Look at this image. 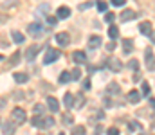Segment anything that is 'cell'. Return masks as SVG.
I'll use <instances>...</instances> for the list:
<instances>
[{
  "label": "cell",
  "instance_id": "6da1fadb",
  "mask_svg": "<svg viewBox=\"0 0 155 135\" xmlns=\"http://www.w3.org/2000/svg\"><path fill=\"white\" fill-rule=\"evenodd\" d=\"M31 124L36 128H52L54 126V119L52 117H41V115H35L31 119Z\"/></svg>",
  "mask_w": 155,
  "mask_h": 135
},
{
  "label": "cell",
  "instance_id": "7a4b0ae2",
  "mask_svg": "<svg viewBox=\"0 0 155 135\" xmlns=\"http://www.w3.org/2000/svg\"><path fill=\"white\" fill-rule=\"evenodd\" d=\"M27 33H29V36H33V38H43L47 33H45V27L38 24V22H33V24H29L27 25Z\"/></svg>",
  "mask_w": 155,
  "mask_h": 135
},
{
  "label": "cell",
  "instance_id": "3957f363",
  "mask_svg": "<svg viewBox=\"0 0 155 135\" xmlns=\"http://www.w3.org/2000/svg\"><path fill=\"white\" fill-rule=\"evenodd\" d=\"M11 119H13L15 124H22V123L27 121V114H25L24 108H15V110L11 112Z\"/></svg>",
  "mask_w": 155,
  "mask_h": 135
},
{
  "label": "cell",
  "instance_id": "277c9868",
  "mask_svg": "<svg viewBox=\"0 0 155 135\" xmlns=\"http://www.w3.org/2000/svg\"><path fill=\"white\" fill-rule=\"evenodd\" d=\"M60 56H61V52H60L58 49H51V47H49V49H47V52H45L43 63H47V65H49V63H54Z\"/></svg>",
  "mask_w": 155,
  "mask_h": 135
},
{
  "label": "cell",
  "instance_id": "5b68a950",
  "mask_svg": "<svg viewBox=\"0 0 155 135\" xmlns=\"http://www.w3.org/2000/svg\"><path fill=\"white\" fill-rule=\"evenodd\" d=\"M144 59H146V67L148 70H155V56L152 49H146L144 50Z\"/></svg>",
  "mask_w": 155,
  "mask_h": 135
},
{
  "label": "cell",
  "instance_id": "8992f818",
  "mask_svg": "<svg viewBox=\"0 0 155 135\" xmlns=\"http://www.w3.org/2000/svg\"><path fill=\"white\" fill-rule=\"evenodd\" d=\"M38 52H40L38 45H31V47H27V50H25V59H27V61H35V58L38 56Z\"/></svg>",
  "mask_w": 155,
  "mask_h": 135
},
{
  "label": "cell",
  "instance_id": "52a82bcc",
  "mask_svg": "<svg viewBox=\"0 0 155 135\" xmlns=\"http://www.w3.org/2000/svg\"><path fill=\"white\" fill-rule=\"evenodd\" d=\"M135 16H137V13L134 9H123L119 18H121V22H130V20H135Z\"/></svg>",
  "mask_w": 155,
  "mask_h": 135
},
{
  "label": "cell",
  "instance_id": "ba28073f",
  "mask_svg": "<svg viewBox=\"0 0 155 135\" xmlns=\"http://www.w3.org/2000/svg\"><path fill=\"white\" fill-rule=\"evenodd\" d=\"M107 67H108L112 72H121V69H123L121 59H117V58H110V59L107 61Z\"/></svg>",
  "mask_w": 155,
  "mask_h": 135
},
{
  "label": "cell",
  "instance_id": "9c48e42d",
  "mask_svg": "<svg viewBox=\"0 0 155 135\" xmlns=\"http://www.w3.org/2000/svg\"><path fill=\"white\" fill-rule=\"evenodd\" d=\"M56 42L60 47H67V45L71 43V36H69V33H58L56 34Z\"/></svg>",
  "mask_w": 155,
  "mask_h": 135
},
{
  "label": "cell",
  "instance_id": "30bf717a",
  "mask_svg": "<svg viewBox=\"0 0 155 135\" xmlns=\"http://www.w3.org/2000/svg\"><path fill=\"white\" fill-rule=\"evenodd\" d=\"M101 43H103V40H101V36H97V34H94V36L88 38V49H99Z\"/></svg>",
  "mask_w": 155,
  "mask_h": 135
},
{
  "label": "cell",
  "instance_id": "8fae6325",
  "mask_svg": "<svg viewBox=\"0 0 155 135\" xmlns=\"http://www.w3.org/2000/svg\"><path fill=\"white\" fill-rule=\"evenodd\" d=\"M47 106H49L51 112H58V110H60V103H58V99L52 97V95L47 97Z\"/></svg>",
  "mask_w": 155,
  "mask_h": 135
},
{
  "label": "cell",
  "instance_id": "7c38bea8",
  "mask_svg": "<svg viewBox=\"0 0 155 135\" xmlns=\"http://www.w3.org/2000/svg\"><path fill=\"white\" fill-rule=\"evenodd\" d=\"M141 97H143V95H141V90H130V92H128V101H130V103H134V104H135V103H139V101H141Z\"/></svg>",
  "mask_w": 155,
  "mask_h": 135
},
{
  "label": "cell",
  "instance_id": "4fadbf2b",
  "mask_svg": "<svg viewBox=\"0 0 155 135\" xmlns=\"http://www.w3.org/2000/svg\"><path fill=\"white\" fill-rule=\"evenodd\" d=\"M139 31H141V34L150 36V34H152V24H150V22H141V24H139Z\"/></svg>",
  "mask_w": 155,
  "mask_h": 135
},
{
  "label": "cell",
  "instance_id": "5bb4252c",
  "mask_svg": "<svg viewBox=\"0 0 155 135\" xmlns=\"http://www.w3.org/2000/svg\"><path fill=\"white\" fill-rule=\"evenodd\" d=\"M72 59H74L76 63H79V65H81V63H87V54H85L83 50H76V52L72 54Z\"/></svg>",
  "mask_w": 155,
  "mask_h": 135
},
{
  "label": "cell",
  "instance_id": "9a60e30c",
  "mask_svg": "<svg viewBox=\"0 0 155 135\" xmlns=\"http://www.w3.org/2000/svg\"><path fill=\"white\" fill-rule=\"evenodd\" d=\"M2 132H4V135H13L15 133V123L5 121V124H2Z\"/></svg>",
  "mask_w": 155,
  "mask_h": 135
},
{
  "label": "cell",
  "instance_id": "2e32d148",
  "mask_svg": "<svg viewBox=\"0 0 155 135\" xmlns=\"http://www.w3.org/2000/svg\"><path fill=\"white\" fill-rule=\"evenodd\" d=\"M13 78H15V81L20 83V85H24V83L29 81V76H27L25 72H16V74H13Z\"/></svg>",
  "mask_w": 155,
  "mask_h": 135
},
{
  "label": "cell",
  "instance_id": "e0dca14e",
  "mask_svg": "<svg viewBox=\"0 0 155 135\" xmlns=\"http://www.w3.org/2000/svg\"><path fill=\"white\" fill-rule=\"evenodd\" d=\"M18 61H20V50H16V52L7 59V67H9V69H13L15 65H18Z\"/></svg>",
  "mask_w": 155,
  "mask_h": 135
},
{
  "label": "cell",
  "instance_id": "ac0fdd59",
  "mask_svg": "<svg viewBox=\"0 0 155 135\" xmlns=\"http://www.w3.org/2000/svg\"><path fill=\"white\" fill-rule=\"evenodd\" d=\"M63 104H65L67 108H72V106H74V95H72L71 92H67V94L63 95Z\"/></svg>",
  "mask_w": 155,
  "mask_h": 135
},
{
  "label": "cell",
  "instance_id": "d6986e66",
  "mask_svg": "<svg viewBox=\"0 0 155 135\" xmlns=\"http://www.w3.org/2000/svg\"><path fill=\"white\" fill-rule=\"evenodd\" d=\"M69 16H71V9L67 5H61L58 9V18H69Z\"/></svg>",
  "mask_w": 155,
  "mask_h": 135
},
{
  "label": "cell",
  "instance_id": "ffe728a7",
  "mask_svg": "<svg viewBox=\"0 0 155 135\" xmlns=\"http://www.w3.org/2000/svg\"><path fill=\"white\" fill-rule=\"evenodd\" d=\"M58 81H60L61 85H67V83H71V81H72V76H71V72H61Z\"/></svg>",
  "mask_w": 155,
  "mask_h": 135
},
{
  "label": "cell",
  "instance_id": "44dd1931",
  "mask_svg": "<svg viewBox=\"0 0 155 135\" xmlns=\"http://www.w3.org/2000/svg\"><path fill=\"white\" fill-rule=\"evenodd\" d=\"M123 50H124V54H130L132 50H134V42L132 40H123Z\"/></svg>",
  "mask_w": 155,
  "mask_h": 135
},
{
  "label": "cell",
  "instance_id": "7402d4cb",
  "mask_svg": "<svg viewBox=\"0 0 155 135\" xmlns=\"http://www.w3.org/2000/svg\"><path fill=\"white\" fill-rule=\"evenodd\" d=\"M11 36H13V42H15V43H24V40H25V36H24V34H22V33H18V31H13V33H11Z\"/></svg>",
  "mask_w": 155,
  "mask_h": 135
},
{
  "label": "cell",
  "instance_id": "603a6c76",
  "mask_svg": "<svg viewBox=\"0 0 155 135\" xmlns=\"http://www.w3.org/2000/svg\"><path fill=\"white\" fill-rule=\"evenodd\" d=\"M141 95L150 97V85H148L146 81H143V87H141Z\"/></svg>",
  "mask_w": 155,
  "mask_h": 135
},
{
  "label": "cell",
  "instance_id": "cb8c5ba5",
  "mask_svg": "<svg viewBox=\"0 0 155 135\" xmlns=\"http://www.w3.org/2000/svg\"><path fill=\"white\" fill-rule=\"evenodd\" d=\"M108 36H110L112 40H116L117 36H119V29H117L116 25H110V29H108Z\"/></svg>",
  "mask_w": 155,
  "mask_h": 135
},
{
  "label": "cell",
  "instance_id": "d4e9b609",
  "mask_svg": "<svg viewBox=\"0 0 155 135\" xmlns=\"http://www.w3.org/2000/svg\"><path fill=\"white\" fill-rule=\"evenodd\" d=\"M107 92H108V94H112V95L119 94V85H117V83H110V85H108V88H107Z\"/></svg>",
  "mask_w": 155,
  "mask_h": 135
},
{
  "label": "cell",
  "instance_id": "484cf974",
  "mask_svg": "<svg viewBox=\"0 0 155 135\" xmlns=\"http://www.w3.org/2000/svg\"><path fill=\"white\" fill-rule=\"evenodd\" d=\"M96 5H97V9H99L101 13H107V7H108V5H107V2H105V0H97V2H96Z\"/></svg>",
  "mask_w": 155,
  "mask_h": 135
},
{
  "label": "cell",
  "instance_id": "4316f807",
  "mask_svg": "<svg viewBox=\"0 0 155 135\" xmlns=\"http://www.w3.org/2000/svg\"><path fill=\"white\" fill-rule=\"evenodd\" d=\"M45 22H47L49 25H52V27H54V25L58 24V16H51V14H47V18H45Z\"/></svg>",
  "mask_w": 155,
  "mask_h": 135
},
{
  "label": "cell",
  "instance_id": "83f0119b",
  "mask_svg": "<svg viewBox=\"0 0 155 135\" xmlns=\"http://www.w3.org/2000/svg\"><path fill=\"white\" fill-rule=\"evenodd\" d=\"M128 69H132V70L137 72V70H139V61H137V59H130V61H128Z\"/></svg>",
  "mask_w": 155,
  "mask_h": 135
},
{
  "label": "cell",
  "instance_id": "f1b7e54d",
  "mask_svg": "<svg viewBox=\"0 0 155 135\" xmlns=\"http://www.w3.org/2000/svg\"><path fill=\"white\" fill-rule=\"evenodd\" d=\"M72 135H85V126H74L72 128Z\"/></svg>",
  "mask_w": 155,
  "mask_h": 135
},
{
  "label": "cell",
  "instance_id": "f546056e",
  "mask_svg": "<svg viewBox=\"0 0 155 135\" xmlns=\"http://www.w3.org/2000/svg\"><path fill=\"white\" fill-rule=\"evenodd\" d=\"M114 20H116V14L114 13H105V22L107 24H112Z\"/></svg>",
  "mask_w": 155,
  "mask_h": 135
},
{
  "label": "cell",
  "instance_id": "4dcf8cb0",
  "mask_svg": "<svg viewBox=\"0 0 155 135\" xmlns=\"http://www.w3.org/2000/svg\"><path fill=\"white\" fill-rule=\"evenodd\" d=\"M71 76H72V79H76V81H78V79H81V70L76 67V69L71 72Z\"/></svg>",
  "mask_w": 155,
  "mask_h": 135
},
{
  "label": "cell",
  "instance_id": "1f68e13d",
  "mask_svg": "<svg viewBox=\"0 0 155 135\" xmlns=\"http://www.w3.org/2000/svg\"><path fill=\"white\" fill-rule=\"evenodd\" d=\"M63 124H67V126L72 124V115H71V114H65V115H63Z\"/></svg>",
  "mask_w": 155,
  "mask_h": 135
},
{
  "label": "cell",
  "instance_id": "d6a6232c",
  "mask_svg": "<svg viewBox=\"0 0 155 135\" xmlns=\"http://www.w3.org/2000/svg\"><path fill=\"white\" fill-rule=\"evenodd\" d=\"M128 128H130L132 132H135V130H141V124H139V123H134V121H132V123H128Z\"/></svg>",
  "mask_w": 155,
  "mask_h": 135
},
{
  "label": "cell",
  "instance_id": "836d02e7",
  "mask_svg": "<svg viewBox=\"0 0 155 135\" xmlns=\"http://www.w3.org/2000/svg\"><path fill=\"white\" fill-rule=\"evenodd\" d=\"M110 4H112V5H116V7H121V5H124V4H126V0H110Z\"/></svg>",
  "mask_w": 155,
  "mask_h": 135
},
{
  "label": "cell",
  "instance_id": "e575fe53",
  "mask_svg": "<svg viewBox=\"0 0 155 135\" xmlns=\"http://www.w3.org/2000/svg\"><path fill=\"white\" fill-rule=\"evenodd\" d=\"M33 110H35V114H43V104H35Z\"/></svg>",
  "mask_w": 155,
  "mask_h": 135
},
{
  "label": "cell",
  "instance_id": "d590c367",
  "mask_svg": "<svg viewBox=\"0 0 155 135\" xmlns=\"http://www.w3.org/2000/svg\"><path fill=\"white\" fill-rule=\"evenodd\" d=\"M88 7H92V2H83V4L79 5V11H85V9H88Z\"/></svg>",
  "mask_w": 155,
  "mask_h": 135
},
{
  "label": "cell",
  "instance_id": "8d00e7d4",
  "mask_svg": "<svg viewBox=\"0 0 155 135\" xmlns=\"http://www.w3.org/2000/svg\"><path fill=\"white\" fill-rule=\"evenodd\" d=\"M108 135H119V130L117 128H108Z\"/></svg>",
  "mask_w": 155,
  "mask_h": 135
},
{
  "label": "cell",
  "instance_id": "74e56055",
  "mask_svg": "<svg viewBox=\"0 0 155 135\" xmlns=\"http://www.w3.org/2000/svg\"><path fill=\"white\" fill-rule=\"evenodd\" d=\"M114 49H116V43L114 42H110V43L107 45V50H114Z\"/></svg>",
  "mask_w": 155,
  "mask_h": 135
},
{
  "label": "cell",
  "instance_id": "f35d334b",
  "mask_svg": "<svg viewBox=\"0 0 155 135\" xmlns=\"http://www.w3.org/2000/svg\"><path fill=\"white\" fill-rule=\"evenodd\" d=\"M83 87H85V88H90V81H88V79H85V81H83Z\"/></svg>",
  "mask_w": 155,
  "mask_h": 135
},
{
  "label": "cell",
  "instance_id": "ab89813d",
  "mask_svg": "<svg viewBox=\"0 0 155 135\" xmlns=\"http://www.w3.org/2000/svg\"><path fill=\"white\" fill-rule=\"evenodd\" d=\"M5 20H7V18H5V16H4V14H0V24H4V22H5Z\"/></svg>",
  "mask_w": 155,
  "mask_h": 135
},
{
  "label": "cell",
  "instance_id": "60d3db41",
  "mask_svg": "<svg viewBox=\"0 0 155 135\" xmlns=\"http://www.w3.org/2000/svg\"><path fill=\"white\" fill-rule=\"evenodd\" d=\"M150 104H152V108L155 110V99H150Z\"/></svg>",
  "mask_w": 155,
  "mask_h": 135
},
{
  "label": "cell",
  "instance_id": "b9f144b4",
  "mask_svg": "<svg viewBox=\"0 0 155 135\" xmlns=\"http://www.w3.org/2000/svg\"><path fill=\"white\" fill-rule=\"evenodd\" d=\"M150 38H152V42H153V43H155V31H153V33H152V34H150Z\"/></svg>",
  "mask_w": 155,
  "mask_h": 135
},
{
  "label": "cell",
  "instance_id": "7bdbcfd3",
  "mask_svg": "<svg viewBox=\"0 0 155 135\" xmlns=\"http://www.w3.org/2000/svg\"><path fill=\"white\" fill-rule=\"evenodd\" d=\"M2 59H4V56H2V54H0V61H2Z\"/></svg>",
  "mask_w": 155,
  "mask_h": 135
},
{
  "label": "cell",
  "instance_id": "ee69618b",
  "mask_svg": "<svg viewBox=\"0 0 155 135\" xmlns=\"http://www.w3.org/2000/svg\"><path fill=\"white\" fill-rule=\"evenodd\" d=\"M60 135H63V133H60Z\"/></svg>",
  "mask_w": 155,
  "mask_h": 135
}]
</instances>
